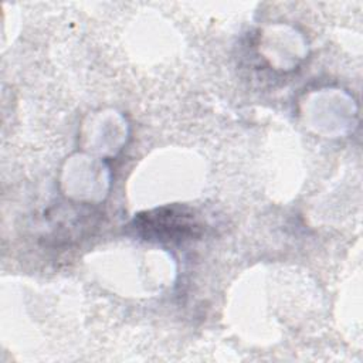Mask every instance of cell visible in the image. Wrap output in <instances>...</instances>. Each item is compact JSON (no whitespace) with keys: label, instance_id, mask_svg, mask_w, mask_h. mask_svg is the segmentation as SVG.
Listing matches in <instances>:
<instances>
[{"label":"cell","instance_id":"1","mask_svg":"<svg viewBox=\"0 0 363 363\" xmlns=\"http://www.w3.org/2000/svg\"><path fill=\"white\" fill-rule=\"evenodd\" d=\"M132 227L146 240L183 241L199 234V224L186 207L170 206L140 213L135 217Z\"/></svg>","mask_w":363,"mask_h":363}]
</instances>
